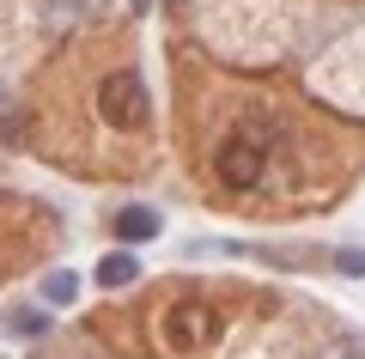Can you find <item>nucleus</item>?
Listing matches in <instances>:
<instances>
[{"mask_svg": "<svg viewBox=\"0 0 365 359\" xmlns=\"http://www.w3.org/2000/svg\"><path fill=\"white\" fill-rule=\"evenodd\" d=\"M213 171H220L225 189H256V183L268 177V141H256V134H237V141H225L220 158H213Z\"/></svg>", "mask_w": 365, "mask_h": 359, "instance_id": "obj_1", "label": "nucleus"}, {"mask_svg": "<svg viewBox=\"0 0 365 359\" xmlns=\"http://www.w3.org/2000/svg\"><path fill=\"white\" fill-rule=\"evenodd\" d=\"M104 116H110V122H128V128H140V122H146V91H140V79H134V74L110 79V91H104Z\"/></svg>", "mask_w": 365, "mask_h": 359, "instance_id": "obj_2", "label": "nucleus"}, {"mask_svg": "<svg viewBox=\"0 0 365 359\" xmlns=\"http://www.w3.org/2000/svg\"><path fill=\"white\" fill-rule=\"evenodd\" d=\"M207 329H213V317H207V310H195V305H182V310H170V317H165V335L177 347H195Z\"/></svg>", "mask_w": 365, "mask_h": 359, "instance_id": "obj_3", "label": "nucleus"}, {"mask_svg": "<svg viewBox=\"0 0 365 359\" xmlns=\"http://www.w3.org/2000/svg\"><path fill=\"white\" fill-rule=\"evenodd\" d=\"M116 238H122V244H146V238H158V213H153V207H122V213H116Z\"/></svg>", "mask_w": 365, "mask_h": 359, "instance_id": "obj_4", "label": "nucleus"}, {"mask_svg": "<svg viewBox=\"0 0 365 359\" xmlns=\"http://www.w3.org/2000/svg\"><path fill=\"white\" fill-rule=\"evenodd\" d=\"M140 280V262L128 256V250H110L104 262H98V286H134Z\"/></svg>", "mask_w": 365, "mask_h": 359, "instance_id": "obj_5", "label": "nucleus"}, {"mask_svg": "<svg viewBox=\"0 0 365 359\" xmlns=\"http://www.w3.org/2000/svg\"><path fill=\"white\" fill-rule=\"evenodd\" d=\"M73 293H79V274L73 268H55L49 280H43V298H49V305H73Z\"/></svg>", "mask_w": 365, "mask_h": 359, "instance_id": "obj_6", "label": "nucleus"}, {"mask_svg": "<svg viewBox=\"0 0 365 359\" xmlns=\"http://www.w3.org/2000/svg\"><path fill=\"white\" fill-rule=\"evenodd\" d=\"M6 329L13 335H43V310L37 305H13L6 310Z\"/></svg>", "mask_w": 365, "mask_h": 359, "instance_id": "obj_7", "label": "nucleus"}, {"mask_svg": "<svg viewBox=\"0 0 365 359\" xmlns=\"http://www.w3.org/2000/svg\"><path fill=\"white\" fill-rule=\"evenodd\" d=\"M335 268H341V274H365V250H341Z\"/></svg>", "mask_w": 365, "mask_h": 359, "instance_id": "obj_8", "label": "nucleus"}]
</instances>
